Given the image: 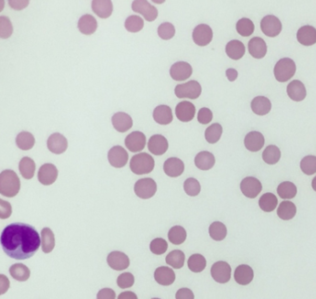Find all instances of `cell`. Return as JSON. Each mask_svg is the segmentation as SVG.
I'll return each instance as SVG.
<instances>
[{"mask_svg":"<svg viewBox=\"0 0 316 299\" xmlns=\"http://www.w3.org/2000/svg\"><path fill=\"white\" fill-rule=\"evenodd\" d=\"M0 243L8 257L24 260L34 257L38 251L41 238L33 226L24 223H12L3 230Z\"/></svg>","mask_w":316,"mask_h":299,"instance_id":"6da1fadb","label":"cell"},{"mask_svg":"<svg viewBox=\"0 0 316 299\" xmlns=\"http://www.w3.org/2000/svg\"><path fill=\"white\" fill-rule=\"evenodd\" d=\"M21 189L18 175L13 170L7 169L0 174V193L3 196L12 198L16 196Z\"/></svg>","mask_w":316,"mask_h":299,"instance_id":"7a4b0ae2","label":"cell"},{"mask_svg":"<svg viewBox=\"0 0 316 299\" xmlns=\"http://www.w3.org/2000/svg\"><path fill=\"white\" fill-rule=\"evenodd\" d=\"M155 167L153 157L149 154L141 153L132 157L130 161V169L136 175H145L152 172Z\"/></svg>","mask_w":316,"mask_h":299,"instance_id":"3957f363","label":"cell"},{"mask_svg":"<svg viewBox=\"0 0 316 299\" xmlns=\"http://www.w3.org/2000/svg\"><path fill=\"white\" fill-rule=\"evenodd\" d=\"M295 72H296V64L294 60L289 58L281 59L274 66V77H275V79L281 83H284L288 81L289 79H291L294 77Z\"/></svg>","mask_w":316,"mask_h":299,"instance_id":"277c9868","label":"cell"},{"mask_svg":"<svg viewBox=\"0 0 316 299\" xmlns=\"http://www.w3.org/2000/svg\"><path fill=\"white\" fill-rule=\"evenodd\" d=\"M201 86L195 80H191L185 84L177 85L175 87L174 93L175 96L179 99H191V100H196L201 94Z\"/></svg>","mask_w":316,"mask_h":299,"instance_id":"5b68a950","label":"cell"},{"mask_svg":"<svg viewBox=\"0 0 316 299\" xmlns=\"http://www.w3.org/2000/svg\"><path fill=\"white\" fill-rule=\"evenodd\" d=\"M157 192V184L155 180L149 178H145L137 180L135 184V193L141 199H149L153 197Z\"/></svg>","mask_w":316,"mask_h":299,"instance_id":"8992f818","label":"cell"},{"mask_svg":"<svg viewBox=\"0 0 316 299\" xmlns=\"http://www.w3.org/2000/svg\"><path fill=\"white\" fill-rule=\"evenodd\" d=\"M210 274L214 280L219 283H227L231 279V267L225 261H218L213 265Z\"/></svg>","mask_w":316,"mask_h":299,"instance_id":"52a82bcc","label":"cell"},{"mask_svg":"<svg viewBox=\"0 0 316 299\" xmlns=\"http://www.w3.org/2000/svg\"><path fill=\"white\" fill-rule=\"evenodd\" d=\"M213 36H214L213 30L207 24L197 25L192 34L193 41L195 42V44H197V46H200V47H205L209 45L213 40Z\"/></svg>","mask_w":316,"mask_h":299,"instance_id":"ba28073f","label":"cell"},{"mask_svg":"<svg viewBox=\"0 0 316 299\" xmlns=\"http://www.w3.org/2000/svg\"><path fill=\"white\" fill-rule=\"evenodd\" d=\"M261 29L263 34L269 37L277 36L282 31V24L279 19L274 15H267L261 22Z\"/></svg>","mask_w":316,"mask_h":299,"instance_id":"9c48e42d","label":"cell"},{"mask_svg":"<svg viewBox=\"0 0 316 299\" xmlns=\"http://www.w3.org/2000/svg\"><path fill=\"white\" fill-rule=\"evenodd\" d=\"M240 189L246 197L253 199L256 198L258 194H260V192H262L263 186L261 181L257 180L256 178L248 177L241 181Z\"/></svg>","mask_w":316,"mask_h":299,"instance_id":"30bf717a","label":"cell"},{"mask_svg":"<svg viewBox=\"0 0 316 299\" xmlns=\"http://www.w3.org/2000/svg\"><path fill=\"white\" fill-rule=\"evenodd\" d=\"M132 10L135 12L140 13L148 22H153L158 17V10L155 7L149 4L148 1L137 0L132 4Z\"/></svg>","mask_w":316,"mask_h":299,"instance_id":"8fae6325","label":"cell"},{"mask_svg":"<svg viewBox=\"0 0 316 299\" xmlns=\"http://www.w3.org/2000/svg\"><path fill=\"white\" fill-rule=\"evenodd\" d=\"M108 159L112 167L124 168L128 162V154L122 146H114L108 153Z\"/></svg>","mask_w":316,"mask_h":299,"instance_id":"7c38bea8","label":"cell"},{"mask_svg":"<svg viewBox=\"0 0 316 299\" xmlns=\"http://www.w3.org/2000/svg\"><path fill=\"white\" fill-rule=\"evenodd\" d=\"M59 171L53 164H45L38 171V180L45 186L52 185L58 179Z\"/></svg>","mask_w":316,"mask_h":299,"instance_id":"4fadbf2b","label":"cell"},{"mask_svg":"<svg viewBox=\"0 0 316 299\" xmlns=\"http://www.w3.org/2000/svg\"><path fill=\"white\" fill-rule=\"evenodd\" d=\"M147 142L146 136L142 132L134 131L126 137L125 143L126 148L132 153H138L145 148Z\"/></svg>","mask_w":316,"mask_h":299,"instance_id":"5bb4252c","label":"cell"},{"mask_svg":"<svg viewBox=\"0 0 316 299\" xmlns=\"http://www.w3.org/2000/svg\"><path fill=\"white\" fill-rule=\"evenodd\" d=\"M108 265L114 270H124L130 265V259L125 253L114 251L109 254L107 257Z\"/></svg>","mask_w":316,"mask_h":299,"instance_id":"9a60e30c","label":"cell"},{"mask_svg":"<svg viewBox=\"0 0 316 299\" xmlns=\"http://www.w3.org/2000/svg\"><path fill=\"white\" fill-rule=\"evenodd\" d=\"M192 67L185 61H178L172 65L170 69V76L175 81H185L192 74Z\"/></svg>","mask_w":316,"mask_h":299,"instance_id":"2e32d148","label":"cell"},{"mask_svg":"<svg viewBox=\"0 0 316 299\" xmlns=\"http://www.w3.org/2000/svg\"><path fill=\"white\" fill-rule=\"evenodd\" d=\"M48 148L55 155H61L68 148V140L60 133H54L48 138Z\"/></svg>","mask_w":316,"mask_h":299,"instance_id":"e0dca14e","label":"cell"},{"mask_svg":"<svg viewBox=\"0 0 316 299\" xmlns=\"http://www.w3.org/2000/svg\"><path fill=\"white\" fill-rule=\"evenodd\" d=\"M149 151L154 156H162L167 152L169 148L168 140L162 135H153L149 139L148 143Z\"/></svg>","mask_w":316,"mask_h":299,"instance_id":"ac0fdd59","label":"cell"},{"mask_svg":"<svg viewBox=\"0 0 316 299\" xmlns=\"http://www.w3.org/2000/svg\"><path fill=\"white\" fill-rule=\"evenodd\" d=\"M163 170L169 177L177 178L184 172L185 165H184V162L179 158L171 157L164 163Z\"/></svg>","mask_w":316,"mask_h":299,"instance_id":"d6986e66","label":"cell"},{"mask_svg":"<svg viewBox=\"0 0 316 299\" xmlns=\"http://www.w3.org/2000/svg\"><path fill=\"white\" fill-rule=\"evenodd\" d=\"M196 114V107L189 102H179L175 108L176 117L181 122H190Z\"/></svg>","mask_w":316,"mask_h":299,"instance_id":"ffe728a7","label":"cell"},{"mask_svg":"<svg viewBox=\"0 0 316 299\" xmlns=\"http://www.w3.org/2000/svg\"><path fill=\"white\" fill-rule=\"evenodd\" d=\"M298 42L303 46H312L316 43V29L313 26L305 25L298 29L297 33Z\"/></svg>","mask_w":316,"mask_h":299,"instance_id":"44dd1931","label":"cell"},{"mask_svg":"<svg viewBox=\"0 0 316 299\" xmlns=\"http://www.w3.org/2000/svg\"><path fill=\"white\" fill-rule=\"evenodd\" d=\"M112 122H113L114 128L121 133L128 131L133 126V119L131 116L123 112H119L114 114L112 118Z\"/></svg>","mask_w":316,"mask_h":299,"instance_id":"7402d4cb","label":"cell"},{"mask_svg":"<svg viewBox=\"0 0 316 299\" xmlns=\"http://www.w3.org/2000/svg\"><path fill=\"white\" fill-rule=\"evenodd\" d=\"M245 147L251 152H259L263 149L264 145V137L258 131L250 132L245 137Z\"/></svg>","mask_w":316,"mask_h":299,"instance_id":"603a6c76","label":"cell"},{"mask_svg":"<svg viewBox=\"0 0 316 299\" xmlns=\"http://www.w3.org/2000/svg\"><path fill=\"white\" fill-rule=\"evenodd\" d=\"M155 281L163 286H169L175 281V273L168 267H159L154 272Z\"/></svg>","mask_w":316,"mask_h":299,"instance_id":"cb8c5ba5","label":"cell"},{"mask_svg":"<svg viewBox=\"0 0 316 299\" xmlns=\"http://www.w3.org/2000/svg\"><path fill=\"white\" fill-rule=\"evenodd\" d=\"M286 92L294 102H301L307 95L304 85L298 80H293L291 83H289L286 88Z\"/></svg>","mask_w":316,"mask_h":299,"instance_id":"d4e9b609","label":"cell"},{"mask_svg":"<svg viewBox=\"0 0 316 299\" xmlns=\"http://www.w3.org/2000/svg\"><path fill=\"white\" fill-rule=\"evenodd\" d=\"M249 52L255 59H262L267 53L266 43L261 37H253L249 42Z\"/></svg>","mask_w":316,"mask_h":299,"instance_id":"484cf974","label":"cell"},{"mask_svg":"<svg viewBox=\"0 0 316 299\" xmlns=\"http://www.w3.org/2000/svg\"><path fill=\"white\" fill-rule=\"evenodd\" d=\"M235 281L241 285H247L251 283L254 278L253 269L248 265H240L236 270L234 274Z\"/></svg>","mask_w":316,"mask_h":299,"instance_id":"4316f807","label":"cell"},{"mask_svg":"<svg viewBox=\"0 0 316 299\" xmlns=\"http://www.w3.org/2000/svg\"><path fill=\"white\" fill-rule=\"evenodd\" d=\"M92 10L99 18L107 19L114 12V5L110 0H94L92 2Z\"/></svg>","mask_w":316,"mask_h":299,"instance_id":"83f0119b","label":"cell"},{"mask_svg":"<svg viewBox=\"0 0 316 299\" xmlns=\"http://www.w3.org/2000/svg\"><path fill=\"white\" fill-rule=\"evenodd\" d=\"M153 118L160 125H169L173 121L172 109L167 105H159L153 111Z\"/></svg>","mask_w":316,"mask_h":299,"instance_id":"f1b7e54d","label":"cell"},{"mask_svg":"<svg viewBox=\"0 0 316 299\" xmlns=\"http://www.w3.org/2000/svg\"><path fill=\"white\" fill-rule=\"evenodd\" d=\"M96 28H97V22L92 15L84 14V16L79 19L78 29L82 34L89 36L95 33Z\"/></svg>","mask_w":316,"mask_h":299,"instance_id":"f546056e","label":"cell"},{"mask_svg":"<svg viewBox=\"0 0 316 299\" xmlns=\"http://www.w3.org/2000/svg\"><path fill=\"white\" fill-rule=\"evenodd\" d=\"M251 110L258 115H265L271 111L272 104L266 97L258 96L251 102Z\"/></svg>","mask_w":316,"mask_h":299,"instance_id":"4dcf8cb0","label":"cell"},{"mask_svg":"<svg viewBox=\"0 0 316 299\" xmlns=\"http://www.w3.org/2000/svg\"><path fill=\"white\" fill-rule=\"evenodd\" d=\"M195 165L200 170H209L215 165V157L209 152H200L195 157Z\"/></svg>","mask_w":316,"mask_h":299,"instance_id":"1f68e13d","label":"cell"},{"mask_svg":"<svg viewBox=\"0 0 316 299\" xmlns=\"http://www.w3.org/2000/svg\"><path fill=\"white\" fill-rule=\"evenodd\" d=\"M245 51L244 44L239 40H232L227 43L226 47L227 56L234 60H240L244 56Z\"/></svg>","mask_w":316,"mask_h":299,"instance_id":"d6a6232c","label":"cell"},{"mask_svg":"<svg viewBox=\"0 0 316 299\" xmlns=\"http://www.w3.org/2000/svg\"><path fill=\"white\" fill-rule=\"evenodd\" d=\"M19 170L25 180H31L35 176L36 163L30 157H23L19 164Z\"/></svg>","mask_w":316,"mask_h":299,"instance_id":"836d02e7","label":"cell"},{"mask_svg":"<svg viewBox=\"0 0 316 299\" xmlns=\"http://www.w3.org/2000/svg\"><path fill=\"white\" fill-rule=\"evenodd\" d=\"M10 273L14 280L18 281H27L31 276L30 269L24 264H14L10 268Z\"/></svg>","mask_w":316,"mask_h":299,"instance_id":"e575fe53","label":"cell"},{"mask_svg":"<svg viewBox=\"0 0 316 299\" xmlns=\"http://www.w3.org/2000/svg\"><path fill=\"white\" fill-rule=\"evenodd\" d=\"M297 213V207L292 202H282L277 209V215L283 220L292 219Z\"/></svg>","mask_w":316,"mask_h":299,"instance_id":"d590c367","label":"cell"},{"mask_svg":"<svg viewBox=\"0 0 316 299\" xmlns=\"http://www.w3.org/2000/svg\"><path fill=\"white\" fill-rule=\"evenodd\" d=\"M41 244L42 251L48 254L53 251L55 247V235L49 228H44L41 232Z\"/></svg>","mask_w":316,"mask_h":299,"instance_id":"8d00e7d4","label":"cell"},{"mask_svg":"<svg viewBox=\"0 0 316 299\" xmlns=\"http://www.w3.org/2000/svg\"><path fill=\"white\" fill-rule=\"evenodd\" d=\"M36 143V138L30 132L23 131L19 133L16 138V144L19 149L23 151L31 150Z\"/></svg>","mask_w":316,"mask_h":299,"instance_id":"74e56055","label":"cell"},{"mask_svg":"<svg viewBox=\"0 0 316 299\" xmlns=\"http://www.w3.org/2000/svg\"><path fill=\"white\" fill-rule=\"evenodd\" d=\"M165 260L166 263L173 269H182L185 264V254L181 250H173L170 254H168Z\"/></svg>","mask_w":316,"mask_h":299,"instance_id":"f35d334b","label":"cell"},{"mask_svg":"<svg viewBox=\"0 0 316 299\" xmlns=\"http://www.w3.org/2000/svg\"><path fill=\"white\" fill-rule=\"evenodd\" d=\"M168 239L171 242V244L179 246L183 243H185L186 239V232L185 229L181 226H174L171 228L168 233Z\"/></svg>","mask_w":316,"mask_h":299,"instance_id":"ab89813d","label":"cell"},{"mask_svg":"<svg viewBox=\"0 0 316 299\" xmlns=\"http://www.w3.org/2000/svg\"><path fill=\"white\" fill-rule=\"evenodd\" d=\"M206 265H207V261H206L205 257L200 254L192 255L188 258V261H187L188 269L195 273H198V272L203 271L204 269L206 268Z\"/></svg>","mask_w":316,"mask_h":299,"instance_id":"60d3db41","label":"cell"},{"mask_svg":"<svg viewBox=\"0 0 316 299\" xmlns=\"http://www.w3.org/2000/svg\"><path fill=\"white\" fill-rule=\"evenodd\" d=\"M277 203H278L277 198L271 192H267V193L263 194V196L260 198V200H259V205H260L261 209L263 210L264 212L274 211L277 206Z\"/></svg>","mask_w":316,"mask_h":299,"instance_id":"b9f144b4","label":"cell"},{"mask_svg":"<svg viewBox=\"0 0 316 299\" xmlns=\"http://www.w3.org/2000/svg\"><path fill=\"white\" fill-rule=\"evenodd\" d=\"M277 193L282 199H292L297 194V187L290 181H285L278 186Z\"/></svg>","mask_w":316,"mask_h":299,"instance_id":"7bdbcfd3","label":"cell"},{"mask_svg":"<svg viewBox=\"0 0 316 299\" xmlns=\"http://www.w3.org/2000/svg\"><path fill=\"white\" fill-rule=\"evenodd\" d=\"M281 152L275 145H270L263 151V159L268 165H275L280 160Z\"/></svg>","mask_w":316,"mask_h":299,"instance_id":"ee69618b","label":"cell"},{"mask_svg":"<svg viewBox=\"0 0 316 299\" xmlns=\"http://www.w3.org/2000/svg\"><path fill=\"white\" fill-rule=\"evenodd\" d=\"M209 236L215 241H223L227 237V230L222 222L215 221L209 228Z\"/></svg>","mask_w":316,"mask_h":299,"instance_id":"f6af8a7d","label":"cell"},{"mask_svg":"<svg viewBox=\"0 0 316 299\" xmlns=\"http://www.w3.org/2000/svg\"><path fill=\"white\" fill-rule=\"evenodd\" d=\"M222 134H223V127L220 124L215 123L206 129L205 138L209 143H216L221 138Z\"/></svg>","mask_w":316,"mask_h":299,"instance_id":"bcb514c9","label":"cell"},{"mask_svg":"<svg viewBox=\"0 0 316 299\" xmlns=\"http://www.w3.org/2000/svg\"><path fill=\"white\" fill-rule=\"evenodd\" d=\"M126 30L130 33H137L139 31L142 30L144 27L143 19L140 16L137 15H132L126 19L125 23Z\"/></svg>","mask_w":316,"mask_h":299,"instance_id":"7dc6e473","label":"cell"},{"mask_svg":"<svg viewBox=\"0 0 316 299\" xmlns=\"http://www.w3.org/2000/svg\"><path fill=\"white\" fill-rule=\"evenodd\" d=\"M255 29L254 24L250 19L242 18L237 24V31L240 36H250Z\"/></svg>","mask_w":316,"mask_h":299,"instance_id":"c3c4849f","label":"cell"},{"mask_svg":"<svg viewBox=\"0 0 316 299\" xmlns=\"http://www.w3.org/2000/svg\"><path fill=\"white\" fill-rule=\"evenodd\" d=\"M300 168L303 173L310 176L316 172V156H308L300 162Z\"/></svg>","mask_w":316,"mask_h":299,"instance_id":"681fc988","label":"cell"},{"mask_svg":"<svg viewBox=\"0 0 316 299\" xmlns=\"http://www.w3.org/2000/svg\"><path fill=\"white\" fill-rule=\"evenodd\" d=\"M184 190L185 193L189 196H197L199 194L201 187L199 182L194 178H188L184 183Z\"/></svg>","mask_w":316,"mask_h":299,"instance_id":"f907efd6","label":"cell"},{"mask_svg":"<svg viewBox=\"0 0 316 299\" xmlns=\"http://www.w3.org/2000/svg\"><path fill=\"white\" fill-rule=\"evenodd\" d=\"M158 35L163 40H169L175 35V28L171 23H163L158 28Z\"/></svg>","mask_w":316,"mask_h":299,"instance_id":"816d5d0a","label":"cell"},{"mask_svg":"<svg viewBox=\"0 0 316 299\" xmlns=\"http://www.w3.org/2000/svg\"><path fill=\"white\" fill-rule=\"evenodd\" d=\"M150 251L155 255H163L165 252L167 251V242L162 238H156L150 243Z\"/></svg>","mask_w":316,"mask_h":299,"instance_id":"f5cc1de1","label":"cell"},{"mask_svg":"<svg viewBox=\"0 0 316 299\" xmlns=\"http://www.w3.org/2000/svg\"><path fill=\"white\" fill-rule=\"evenodd\" d=\"M12 33H13V27H12L11 20L6 16H1L0 17V37L6 39L12 36Z\"/></svg>","mask_w":316,"mask_h":299,"instance_id":"db71d44e","label":"cell"},{"mask_svg":"<svg viewBox=\"0 0 316 299\" xmlns=\"http://www.w3.org/2000/svg\"><path fill=\"white\" fill-rule=\"evenodd\" d=\"M134 283H135V277L130 272L122 273L117 278V284L122 289L132 287L134 285Z\"/></svg>","mask_w":316,"mask_h":299,"instance_id":"11a10c76","label":"cell"},{"mask_svg":"<svg viewBox=\"0 0 316 299\" xmlns=\"http://www.w3.org/2000/svg\"><path fill=\"white\" fill-rule=\"evenodd\" d=\"M213 113L208 108H201L197 114V120L200 124L207 125L213 120Z\"/></svg>","mask_w":316,"mask_h":299,"instance_id":"9f6ffc18","label":"cell"},{"mask_svg":"<svg viewBox=\"0 0 316 299\" xmlns=\"http://www.w3.org/2000/svg\"><path fill=\"white\" fill-rule=\"evenodd\" d=\"M12 213V208L11 203L4 200H0V217L2 219H6L11 216Z\"/></svg>","mask_w":316,"mask_h":299,"instance_id":"6f0895ef","label":"cell"},{"mask_svg":"<svg viewBox=\"0 0 316 299\" xmlns=\"http://www.w3.org/2000/svg\"><path fill=\"white\" fill-rule=\"evenodd\" d=\"M96 297L98 299H114L116 297V293H115L114 290L111 289V288H104V289H101V290L98 292Z\"/></svg>","mask_w":316,"mask_h":299,"instance_id":"680465c9","label":"cell"},{"mask_svg":"<svg viewBox=\"0 0 316 299\" xmlns=\"http://www.w3.org/2000/svg\"><path fill=\"white\" fill-rule=\"evenodd\" d=\"M194 297V293L188 288H181L175 294V298L177 299H193Z\"/></svg>","mask_w":316,"mask_h":299,"instance_id":"91938a15","label":"cell"},{"mask_svg":"<svg viewBox=\"0 0 316 299\" xmlns=\"http://www.w3.org/2000/svg\"><path fill=\"white\" fill-rule=\"evenodd\" d=\"M9 4L13 10L21 11V10H24V8L28 6L29 2L28 1H10Z\"/></svg>","mask_w":316,"mask_h":299,"instance_id":"94428289","label":"cell"},{"mask_svg":"<svg viewBox=\"0 0 316 299\" xmlns=\"http://www.w3.org/2000/svg\"><path fill=\"white\" fill-rule=\"evenodd\" d=\"M0 282H1V285H0V294H3L7 292V290L10 288V281L7 279L5 275L1 274L0 275Z\"/></svg>","mask_w":316,"mask_h":299,"instance_id":"6125c7cd","label":"cell"},{"mask_svg":"<svg viewBox=\"0 0 316 299\" xmlns=\"http://www.w3.org/2000/svg\"><path fill=\"white\" fill-rule=\"evenodd\" d=\"M119 298L137 299V295L136 293H133V292H124V293H122L120 294Z\"/></svg>","mask_w":316,"mask_h":299,"instance_id":"be15d7a7","label":"cell"},{"mask_svg":"<svg viewBox=\"0 0 316 299\" xmlns=\"http://www.w3.org/2000/svg\"><path fill=\"white\" fill-rule=\"evenodd\" d=\"M227 77L230 81H234L238 78V72L234 69H228L227 71Z\"/></svg>","mask_w":316,"mask_h":299,"instance_id":"e7e4bbea","label":"cell"},{"mask_svg":"<svg viewBox=\"0 0 316 299\" xmlns=\"http://www.w3.org/2000/svg\"><path fill=\"white\" fill-rule=\"evenodd\" d=\"M311 187H312V189L314 190L316 192V177L312 180V182H311Z\"/></svg>","mask_w":316,"mask_h":299,"instance_id":"03108f58","label":"cell"}]
</instances>
